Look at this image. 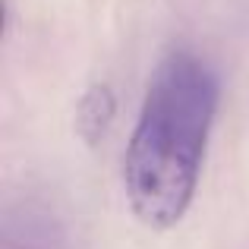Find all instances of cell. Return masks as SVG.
<instances>
[{
  "instance_id": "obj_1",
  "label": "cell",
  "mask_w": 249,
  "mask_h": 249,
  "mask_svg": "<svg viewBox=\"0 0 249 249\" xmlns=\"http://www.w3.org/2000/svg\"><path fill=\"white\" fill-rule=\"evenodd\" d=\"M221 85L193 51L158 63L123 158L129 212L148 231H170L186 218L205 164Z\"/></svg>"
}]
</instances>
